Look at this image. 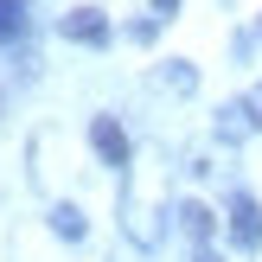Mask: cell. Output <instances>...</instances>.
Masks as SVG:
<instances>
[{
	"mask_svg": "<svg viewBox=\"0 0 262 262\" xmlns=\"http://www.w3.org/2000/svg\"><path fill=\"white\" fill-rule=\"evenodd\" d=\"M224 224H230V243H237V250H256V243H262V205L250 199V192H237Z\"/></svg>",
	"mask_w": 262,
	"mask_h": 262,
	"instance_id": "cell-1",
	"label": "cell"
},
{
	"mask_svg": "<svg viewBox=\"0 0 262 262\" xmlns=\"http://www.w3.org/2000/svg\"><path fill=\"white\" fill-rule=\"evenodd\" d=\"M173 217H179V230H186V237L199 243V250H205V243H211V211H205L199 199H186V205H179Z\"/></svg>",
	"mask_w": 262,
	"mask_h": 262,
	"instance_id": "cell-4",
	"label": "cell"
},
{
	"mask_svg": "<svg viewBox=\"0 0 262 262\" xmlns=\"http://www.w3.org/2000/svg\"><path fill=\"white\" fill-rule=\"evenodd\" d=\"M217 135H224V141H243V135H256L250 109H243V102H224V109H217Z\"/></svg>",
	"mask_w": 262,
	"mask_h": 262,
	"instance_id": "cell-5",
	"label": "cell"
},
{
	"mask_svg": "<svg viewBox=\"0 0 262 262\" xmlns=\"http://www.w3.org/2000/svg\"><path fill=\"white\" fill-rule=\"evenodd\" d=\"M51 230H58L64 243H83L90 224H83V211H77V205H58V211H51Z\"/></svg>",
	"mask_w": 262,
	"mask_h": 262,
	"instance_id": "cell-6",
	"label": "cell"
},
{
	"mask_svg": "<svg viewBox=\"0 0 262 262\" xmlns=\"http://www.w3.org/2000/svg\"><path fill=\"white\" fill-rule=\"evenodd\" d=\"M243 109H250V122H256V128H262V83H256V90H250V96H243Z\"/></svg>",
	"mask_w": 262,
	"mask_h": 262,
	"instance_id": "cell-9",
	"label": "cell"
},
{
	"mask_svg": "<svg viewBox=\"0 0 262 262\" xmlns=\"http://www.w3.org/2000/svg\"><path fill=\"white\" fill-rule=\"evenodd\" d=\"M173 7L179 0H154V19H173Z\"/></svg>",
	"mask_w": 262,
	"mask_h": 262,
	"instance_id": "cell-10",
	"label": "cell"
},
{
	"mask_svg": "<svg viewBox=\"0 0 262 262\" xmlns=\"http://www.w3.org/2000/svg\"><path fill=\"white\" fill-rule=\"evenodd\" d=\"M90 147H96L109 166H128V135H122L115 115H96V122H90Z\"/></svg>",
	"mask_w": 262,
	"mask_h": 262,
	"instance_id": "cell-2",
	"label": "cell"
},
{
	"mask_svg": "<svg viewBox=\"0 0 262 262\" xmlns=\"http://www.w3.org/2000/svg\"><path fill=\"white\" fill-rule=\"evenodd\" d=\"M192 262H217V250H211V243H205V250H199V256H192Z\"/></svg>",
	"mask_w": 262,
	"mask_h": 262,
	"instance_id": "cell-11",
	"label": "cell"
},
{
	"mask_svg": "<svg viewBox=\"0 0 262 262\" xmlns=\"http://www.w3.org/2000/svg\"><path fill=\"white\" fill-rule=\"evenodd\" d=\"M26 32V0H0V45Z\"/></svg>",
	"mask_w": 262,
	"mask_h": 262,
	"instance_id": "cell-7",
	"label": "cell"
},
{
	"mask_svg": "<svg viewBox=\"0 0 262 262\" xmlns=\"http://www.w3.org/2000/svg\"><path fill=\"white\" fill-rule=\"evenodd\" d=\"M166 83H173V90H192V83H199V71H192V64H173V71H166Z\"/></svg>",
	"mask_w": 262,
	"mask_h": 262,
	"instance_id": "cell-8",
	"label": "cell"
},
{
	"mask_svg": "<svg viewBox=\"0 0 262 262\" xmlns=\"http://www.w3.org/2000/svg\"><path fill=\"white\" fill-rule=\"evenodd\" d=\"M64 38L71 45H109V19L96 7H77V13H64Z\"/></svg>",
	"mask_w": 262,
	"mask_h": 262,
	"instance_id": "cell-3",
	"label": "cell"
}]
</instances>
